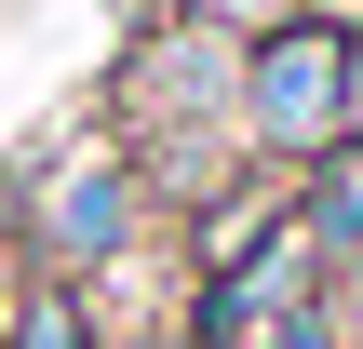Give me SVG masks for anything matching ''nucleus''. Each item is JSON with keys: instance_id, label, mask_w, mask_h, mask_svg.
<instances>
[{"instance_id": "1", "label": "nucleus", "mask_w": 363, "mask_h": 349, "mask_svg": "<svg viewBox=\"0 0 363 349\" xmlns=\"http://www.w3.org/2000/svg\"><path fill=\"white\" fill-rule=\"evenodd\" d=\"M148 229H162V202H148V175H135V148L121 135H67L54 161H40V188H27V269L40 282H121L135 256H148Z\"/></svg>"}, {"instance_id": "2", "label": "nucleus", "mask_w": 363, "mask_h": 349, "mask_svg": "<svg viewBox=\"0 0 363 349\" xmlns=\"http://www.w3.org/2000/svg\"><path fill=\"white\" fill-rule=\"evenodd\" d=\"M229 135H242V161H269V175L337 161V148H350V27H310V13H296V27L242 40Z\"/></svg>"}, {"instance_id": "3", "label": "nucleus", "mask_w": 363, "mask_h": 349, "mask_svg": "<svg viewBox=\"0 0 363 349\" xmlns=\"http://www.w3.org/2000/svg\"><path fill=\"white\" fill-rule=\"evenodd\" d=\"M296 229L323 242V269H363V135L337 148V161L296 175Z\"/></svg>"}, {"instance_id": "4", "label": "nucleus", "mask_w": 363, "mask_h": 349, "mask_svg": "<svg viewBox=\"0 0 363 349\" xmlns=\"http://www.w3.org/2000/svg\"><path fill=\"white\" fill-rule=\"evenodd\" d=\"M0 349H108V323H94L81 282H40V269H27V296L0 309Z\"/></svg>"}, {"instance_id": "5", "label": "nucleus", "mask_w": 363, "mask_h": 349, "mask_svg": "<svg viewBox=\"0 0 363 349\" xmlns=\"http://www.w3.org/2000/svg\"><path fill=\"white\" fill-rule=\"evenodd\" d=\"M242 349H350V309H337V282H323V296H296V309H269Z\"/></svg>"}, {"instance_id": "6", "label": "nucleus", "mask_w": 363, "mask_h": 349, "mask_svg": "<svg viewBox=\"0 0 363 349\" xmlns=\"http://www.w3.org/2000/svg\"><path fill=\"white\" fill-rule=\"evenodd\" d=\"M175 13H202V27H229V40H269V27H296V0H175Z\"/></svg>"}, {"instance_id": "7", "label": "nucleus", "mask_w": 363, "mask_h": 349, "mask_svg": "<svg viewBox=\"0 0 363 349\" xmlns=\"http://www.w3.org/2000/svg\"><path fill=\"white\" fill-rule=\"evenodd\" d=\"M108 349H189V323H135V336H108Z\"/></svg>"}, {"instance_id": "8", "label": "nucleus", "mask_w": 363, "mask_h": 349, "mask_svg": "<svg viewBox=\"0 0 363 349\" xmlns=\"http://www.w3.org/2000/svg\"><path fill=\"white\" fill-rule=\"evenodd\" d=\"M296 13H310V27H363V0H296Z\"/></svg>"}, {"instance_id": "9", "label": "nucleus", "mask_w": 363, "mask_h": 349, "mask_svg": "<svg viewBox=\"0 0 363 349\" xmlns=\"http://www.w3.org/2000/svg\"><path fill=\"white\" fill-rule=\"evenodd\" d=\"M350 349H363V336H350Z\"/></svg>"}]
</instances>
